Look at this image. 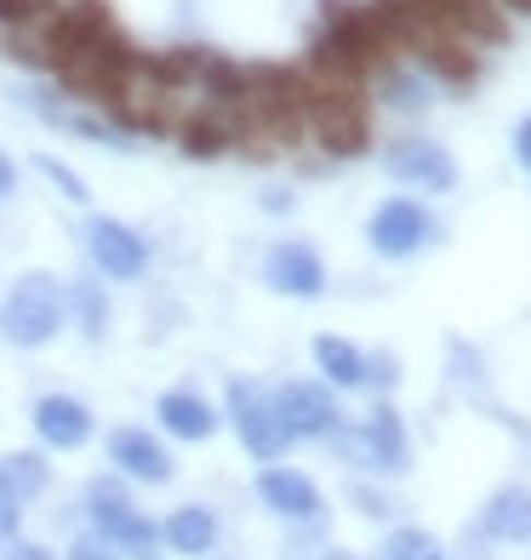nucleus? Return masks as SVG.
Here are the masks:
<instances>
[{
    "instance_id": "obj_16",
    "label": "nucleus",
    "mask_w": 531,
    "mask_h": 560,
    "mask_svg": "<svg viewBox=\"0 0 531 560\" xmlns=\"http://www.w3.org/2000/svg\"><path fill=\"white\" fill-rule=\"evenodd\" d=\"M138 515V503H132V480H120V475H97L86 480V526L97 532V538H115V532Z\"/></svg>"
},
{
    "instance_id": "obj_2",
    "label": "nucleus",
    "mask_w": 531,
    "mask_h": 560,
    "mask_svg": "<svg viewBox=\"0 0 531 560\" xmlns=\"http://www.w3.org/2000/svg\"><path fill=\"white\" fill-rule=\"evenodd\" d=\"M223 418H229L240 452L258 457V464H281L292 452V429L281 423L274 389L258 384V377H229V389H223Z\"/></svg>"
},
{
    "instance_id": "obj_5",
    "label": "nucleus",
    "mask_w": 531,
    "mask_h": 560,
    "mask_svg": "<svg viewBox=\"0 0 531 560\" xmlns=\"http://www.w3.org/2000/svg\"><path fill=\"white\" fill-rule=\"evenodd\" d=\"M366 241H371L377 258L406 264V258H417L423 246H435V241H440V223L428 218L423 200H412V195H389L384 207L366 218Z\"/></svg>"
},
{
    "instance_id": "obj_32",
    "label": "nucleus",
    "mask_w": 531,
    "mask_h": 560,
    "mask_svg": "<svg viewBox=\"0 0 531 560\" xmlns=\"http://www.w3.org/2000/svg\"><path fill=\"white\" fill-rule=\"evenodd\" d=\"M503 7H515V12H531V0H503Z\"/></svg>"
},
{
    "instance_id": "obj_6",
    "label": "nucleus",
    "mask_w": 531,
    "mask_h": 560,
    "mask_svg": "<svg viewBox=\"0 0 531 560\" xmlns=\"http://www.w3.org/2000/svg\"><path fill=\"white\" fill-rule=\"evenodd\" d=\"M274 406H281V423L292 429V441H332L338 429H343L338 389L320 384V377H292V384H274Z\"/></svg>"
},
{
    "instance_id": "obj_12",
    "label": "nucleus",
    "mask_w": 531,
    "mask_h": 560,
    "mask_svg": "<svg viewBox=\"0 0 531 560\" xmlns=\"http://www.w3.org/2000/svg\"><path fill=\"white\" fill-rule=\"evenodd\" d=\"M155 418H161V435H172L177 446H200L217 435V406L200 395V389H166L155 400Z\"/></svg>"
},
{
    "instance_id": "obj_27",
    "label": "nucleus",
    "mask_w": 531,
    "mask_h": 560,
    "mask_svg": "<svg viewBox=\"0 0 531 560\" xmlns=\"http://www.w3.org/2000/svg\"><path fill=\"white\" fill-rule=\"evenodd\" d=\"M0 560H58L46 544H30V538H7L0 544Z\"/></svg>"
},
{
    "instance_id": "obj_25",
    "label": "nucleus",
    "mask_w": 531,
    "mask_h": 560,
    "mask_svg": "<svg viewBox=\"0 0 531 560\" xmlns=\"http://www.w3.org/2000/svg\"><path fill=\"white\" fill-rule=\"evenodd\" d=\"M17 526H23V498L12 492L7 469H0V544H7V538H17Z\"/></svg>"
},
{
    "instance_id": "obj_13",
    "label": "nucleus",
    "mask_w": 531,
    "mask_h": 560,
    "mask_svg": "<svg viewBox=\"0 0 531 560\" xmlns=\"http://www.w3.org/2000/svg\"><path fill=\"white\" fill-rule=\"evenodd\" d=\"M161 549L184 555V560H212V549H217V515L206 503H177L172 515L161 521Z\"/></svg>"
},
{
    "instance_id": "obj_7",
    "label": "nucleus",
    "mask_w": 531,
    "mask_h": 560,
    "mask_svg": "<svg viewBox=\"0 0 531 560\" xmlns=\"http://www.w3.org/2000/svg\"><path fill=\"white\" fill-rule=\"evenodd\" d=\"M384 172L406 189L423 195H451L458 189V161H451L446 143H428V138H400L384 149Z\"/></svg>"
},
{
    "instance_id": "obj_20",
    "label": "nucleus",
    "mask_w": 531,
    "mask_h": 560,
    "mask_svg": "<svg viewBox=\"0 0 531 560\" xmlns=\"http://www.w3.org/2000/svg\"><path fill=\"white\" fill-rule=\"evenodd\" d=\"M109 544H115L120 560H161V521H149L143 509H138V515L126 521Z\"/></svg>"
},
{
    "instance_id": "obj_26",
    "label": "nucleus",
    "mask_w": 531,
    "mask_h": 560,
    "mask_svg": "<svg viewBox=\"0 0 531 560\" xmlns=\"http://www.w3.org/2000/svg\"><path fill=\"white\" fill-rule=\"evenodd\" d=\"M58 560H120V555H115L109 538H97V532H81V538H74Z\"/></svg>"
},
{
    "instance_id": "obj_11",
    "label": "nucleus",
    "mask_w": 531,
    "mask_h": 560,
    "mask_svg": "<svg viewBox=\"0 0 531 560\" xmlns=\"http://www.w3.org/2000/svg\"><path fill=\"white\" fill-rule=\"evenodd\" d=\"M258 503L269 509V515H281V521H315L320 515V487L303 469H286V464H263L258 469Z\"/></svg>"
},
{
    "instance_id": "obj_18",
    "label": "nucleus",
    "mask_w": 531,
    "mask_h": 560,
    "mask_svg": "<svg viewBox=\"0 0 531 560\" xmlns=\"http://www.w3.org/2000/svg\"><path fill=\"white\" fill-rule=\"evenodd\" d=\"M69 320L81 326L86 338H109L115 303H109V280H104V275H81V280H69Z\"/></svg>"
},
{
    "instance_id": "obj_22",
    "label": "nucleus",
    "mask_w": 531,
    "mask_h": 560,
    "mask_svg": "<svg viewBox=\"0 0 531 560\" xmlns=\"http://www.w3.org/2000/svg\"><path fill=\"white\" fill-rule=\"evenodd\" d=\"M384 560H446V549H440L435 532H423V526H400V532H389Z\"/></svg>"
},
{
    "instance_id": "obj_8",
    "label": "nucleus",
    "mask_w": 531,
    "mask_h": 560,
    "mask_svg": "<svg viewBox=\"0 0 531 560\" xmlns=\"http://www.w3.org/2000/svg\"><path fill=\"white\" fill-rule=\"evenodd\" d=\"M109 464L120 480H132V487H166L172 480V446L155 435V429H143V423H120L109 429Z\"/></svg>"
},
{
    "instance_id": "obj_30",
    "label": "nucleus",
    "mask_w": 531,
    "mask_h": 560,
    "mask_svg": "<svg viewBox=\"0 0 531 560\" xmlns=\"http://www.w3.org/2000/svg\"><path fill=\"white\" fill-rule=\"evenodd\" d=\"M515 161H520V166L531 172V115L520 120V132H515Z\"/></svg>"
},
{
    "instance_id": "obj_21",
    "label": "nucleus",
    "mask_w": 531,
    "mask_h": 560,
    "mask_svg": "<svg viewBox=\"0 0 531 560\" xmlns=\"http://www.w3.org/2000/svg\"><path fill=\"white\" fill-rule=\"evenodd\" d=\"M0 469H7L12 492H17L23 503L40 498V492H46V480H52V469H46V457H40V452H7V457H0Z\"/></svg>"
},
{
    "instance_id": "obj_23",
    "label": "nucleus",
    "mask_w": 531,
    "mask_h": 560,
    "mask_svg": "<svg viewBox=\"0 0 531 560\" xmlns=\"http://www.w3.org/2000/svg\"><path fill=\"white\" fill-rule=\"evenodd\" d=\"M35 172L46 177V184H52L69 207H92V189H86V177L74 172L69 161H58V155H35Z\"/></svg>"
},
{
    "instance_id": "obj_1",
    "label": "nucleus",
    "mask_w": 531,
    "mask_h": 560,
    "mask_svg": "<svg viewBox=\"0 0 531 560\" xmlns=\"http://www.w3.org/2000/svg\"><path fill=\"white\" fill-rule=\"evenodd\" d=\"M69 326V287L46 269H30L12 280L7 303H0V338L12 349H46Z\"/></svg>"
},
{
    "instance_id": "obj_28",
    "label": "nucleus",
    "mask_w": 531,
    "mask_h": 560,
    "mask_svg": "<svg viewBox=\"0 0 531 560\" xmlns=\"http://www.w3.org/2000/svg\"><path fill=\"white\" fill-rule=\"evenodd\" d=\"M394 377H400V372H394V354H366V384H384V389H389Z\"/></svg>"
},
{
    "instance_id": "obj_4",
    "label": "nucleus",
    "mask_w": 531,
    "mask_h": 560,
    "mask_svg": "<svg viewBox=\"0 0 531 560\" xmlns=\"http://www.w3.org/2000/svg\"><path fill=\"white\" fill-rule=\"evenodd\" d=\"M309 132H315V143L326 149V155H361V149L371 143V120H366L361 86L309 81Z\"/></svg>"
},
{
    "instance_id": "obj_29",
    "label": "nucleus",
    "mask_w": 531,
    "mask_h": 560,
    "mask_svg": "<svg viewBox=\"0 0 531 560\" xmlns=\"http://www.w3.org/2000/svg\"><path fill=\"white\" fill-rule=\"evenodd\" d=\"M17 184H23V172H17V161L7 155V149H0V207L17 195Z\"/></svg>"
},
{
    "instance_id": "obj_10",
    "label": "nucleus",
    "mask_w": 531,
    "mask_h": 560,
    "mask_svg": "<svg viewBox=\"0 0 531 560\" xmlns=\"http://www.w3.org/2000/svg\"><path fill=\"white\" fill-rule=\"evenodd\" d=\"M30 423H35V435H40L46 452H81V446L92 441V429H97L92 406H86L81 395H63V389L40 395L35 412H30Z\"/></svg>"
},
{
    "instance_id": "obj_19",
    "label": "nucleus",
    "mask_w": 531,
    "mask_h": 560,
    "mask_svg": "<svg viewBox=\"0 0 531 560\" xmlns=\"http://www.w3.org/2000/svg\"><path fill=\"white\" fill-rule=\"evenodd\" d=\"M486 538H497V544H531V492L526 487H503L486 503Z\"/></svg>"
},
{
    "instance_id": "obj_17",
    "label": "nucleus",
    "mask_w": 531,
    "mask_h": 560,
    "mask_svg": "<svg viewBox=\"0 0 531 560\" xmlns=\"http://www.w3.org/2000/svg\"><path fill=\"white\" fill-rule=\"evenodd\" d=\"M315 354V372H320V384H332V389H361L366 384V349L361 343H349L338 332H320L309 343Z\"/></svg>"
},
{
    "instance_id": "obj_24",
    "label": "nucleus",
    "mask_w": 531,
    "mask_h": 560,
    "mask_svg": "<svg viewBox=\"0 0 531 560\" xmlns=\"http://www.w3.org/2000/svg\"><path fill=\"white\" fill-rule=\"evenodd\" d=\"M52 12V0H0V35L7 30H23V23H35Z\"/></svg>"
},
{
    "instance_id": "obj_3",
    "label": "nucleus",
    "mask_w": 531,
    "mask_h": 560,
    "mask_svg": "<svg viewBox=\"0 0 531 560\" xmlns=\"http://www.w3.org/2000/svg\"><path fill=\"white\" fill-rule=\"evenodd\" d=\"M81 252L92 275H104L109 287H132V280L149 275V235L143 229H132L126 218H109V212H86L81 218Z\"/></svg>"
},
{
    "instance_id": "obj_15",
    "label": "nucleus",
    "mask_w": 531,
    "mask_h": 560,
    "mask_svg": "<svg viewBox=\"0 0 531 560\" xmlns=\"http://www.w3.org/2000/svg\"><path fill=\"white\" fill-rule=\"evenodd\" d=\"M361 446L366 457L384 475H400V469H412V441H406V418L394 412V406H371V418L361 423Z\"/></svg>"
},
{
    "instance_id": "obj_31",
    "label": "nucleus",
    "mask_w": 531,
    "mask_h": 560,
    "mask_svg": "<svg viewBox=\"0 0 531 560\" xmlns=\"http://www.w3.org/2000/svg\"><path fill=\"white\" fill-rule=\"evenodd\" d=\"M297 560H349L343 549H326V555H297Z\"/></svg>"
},
{
    "instance_id": "obj_9",
    "label": "nucleus",
    "mask_w": 531,
    "mask_h": 560,
    "mask_svg": "<svg viewBox=\"0 0 531 560\" xmlns=\"http://www.w3.org/2000/svg\"><path fill=\"white\" fill-rule=\"evenodd\" d=\"M263 287L281 292V298L309 303V298L326 292V258H320L309 241H274L263 252Z\"/></svg>"
},
{
    "instance_id": "obj_14",
    "label": "nucleus",
    "mask_w": 531,
    "mask_h": 560,
    "mask_svg": "<svg viewBox=\"0 0 531 560\" xmlns=\"http://www.w3.org/2000/svg\"><path fill=\"white\" fill-rule=\"evenodd\" d=\"M412 52L423 58V69L435 74V81L446 86H474L480 81V52H474V40L463 35H451V30H435V35H423Z\"/></svg>"
}]
</instances>
